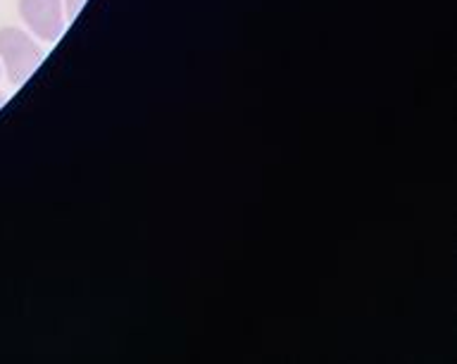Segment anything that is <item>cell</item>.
<instances>
[{"label": "cell", "instance_id": "cell-1", "mask_svg": "<svg viewBox=\"0 0 457 364\" xmlns=\"http://www.w3.org/2000/svg\"><path fill=\"white\" fill-rule=\"evenodd\" d=\"M43 60V50L38 43L17 27L0 29V62L5 70L10 84L21 86L27 81Z\"/></svg>", "mask_w": 457, "mask_h": 364}, {"label": "cell", "instance_id": "cell-2", "mask_svg": "<svg viewBox=\"0 0 457 364\" xmlns=\"http://www.w3.org/2000/svg\"><path fill=\"white\" fill-rule=\"evenodd\" d=\"M20 17L29 31L46 43H55L67 27L62 0H20Z\"/></svg>", "mask_w": 457, "mask_h": 364}, {"label": "cell", "instance_id": "cell-3", "mask_svg": "<svg viewBox=\"0 0 457 364\" xmlns=\"http://www.w3.org/2000/svg\"><path fill=\"white\" fill-rule=\"evenodd\" d=\"M86 3H88V0H62L64 17H67V20H77Z\"/></svg>", "mask_w": 457, "mask_h": 364}, {"label": "cell", "instance_id": "cell-4", "mask_svg": "<svg viewBox=\"0 0 457 364\" xmlns=\"http://www.w3.org/2000/svg\"><path fill=\"white\" fill-rule=\"evenodd\" d=\"M5 105V95H3V93H0V107Z\"/></svg>", "mask_w": 457, "mask_h": 364}, {"label": "cell", "instance_id": "cell-5", "mask_svg": "<svg viewBox=\"0 0 457 364\" xmlns=\"http://www.w3.org/2000/svg\"><path fill=\"white\" fill-rule=\"evenodd\" d=\"M0 74H3V70H0Z\"/></svg>", "mask_w": 457, "mask_h": 364}]
</instances>
